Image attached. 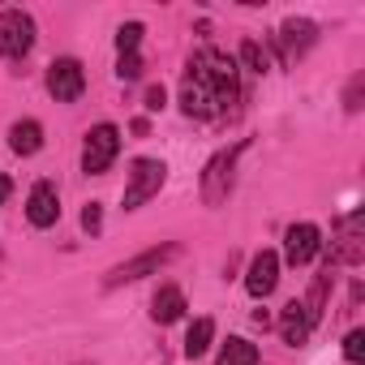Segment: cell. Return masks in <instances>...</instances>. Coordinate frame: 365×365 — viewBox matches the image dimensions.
Masks as SVG:
<instances>
[{
    "mask_svg": "<svg viewBox=\"0 0 365 365\" xmlns=\"http://www.w3.org/2000/svg\"><path fill=\"white\" fill-rule=\"evenodd\" d=\"M237 99H241L237 61L220 48L194 52L185 65V78H180V112L194 120H220L224 112H232Z\"/></svg>",
    "mask_w": 365,
    "mask_h": 365,
    "instance_id": "1",
    "label": "cell"
},
{
    "mask_svg": "<svg viewBox=\"0 0 365 365\" xmlns=\"http://www.w3.org/2000/svg\"><path fill=\"white\" fill-rule=\"evenodd\" d=\"M241 150H245V142H237V146L220 150V155L207 163V172H202V202H207V207L228 202V194H232V172H237Z\"/></svg>",
    "mask_w": 365,
    "mask_h": 365,
    "instance_id": "2",
    "label": "cell"
},
{
    "mask_svg": "<svg viewBox=\"0 0 365 365\" xmlns=\"http://www.w3.org/2000/svg\"><path fill=\"white\" fill-rule=\"evenodd\" d=\"M168 180V168L159 159H133L129 168V185H125V211H138L142 202H150Z\"/></svg>",
    "mask_w": 365,
    "mask_h": 365,
    "instance_id": "3",
    "label": "cell"
},
{
    "mask_svg": "<svg viewBox=\"0 0 365 365\" xmlns=\"http://www.w3.org/2000/svg\"><path fill=\"white\" fill-rule=\"evenodd\" d=\"M120 155V129L116 125H95L86 133V146H82V172L86 176H99L112 168V159Z\"/></svg>",
    "mask_w": 365,
    "mask_h": 365,
    "instance_id": "4",
    "label": "cell"
},
{
    "mask_svg": "<svg viewBox=\"0 0 365 365\" xmlns=\"http://www.w3.org/2000/svg\"><path fill=\"white\" fill-rule=\"evenodd\" d=\"M31 48H35V22L22 9H5L0 14V56L22 61Z\"/></svg>",
    "mask_w": 365,
    "mask_h": 365,
    "instance_id": "5",
    "label": "cell"
},
{
    "mask_svg": "<svg viewBox=\"0 0 365 365\" xmlns=\"http://www.w3.org/2000/svg\"><path fill=\"white\" fill-rule=\"evenodd\" d=\"M180 250L176 245H159V250H146V254H138V258H129V262H120V267H112L108 271V279H103V288H120V284H133V279H142V275H155L163 262H172Z\"/></svg>",
    "mask_w": 365,
    "mask_h": 365,
    "instance_id": "6",
    "label": "cell"
},
{
    "mask_svg": "<svg viewBox=\"0 0 365 365\" xmlns=\"http://www.w3.org/2000/svg\"><path fill=\"white\" fill-rule=\"evenodd\" d=\"M314 43H318V26H314L309 18H288V22H279V31H275V48H279V61H284V65L301 61Z\"/></svg>",
    "mask_w": 365,
    "mask_h": 365,
    "instance_id": "7",
    "label": "cell"
},
{
    "mask_svg": "<svg viewBox=\"0 0 365 365\" xmlns=\"http://www.w3.org/2000/svg\"><path fill=\"white\" fill-rule=\"evenodd\" d=\"M327 262H361V211H348L335 220V232H331V250H327Z\"/></svg>",
    "mask_w": 365,
    "mask_h": 365,
    "instance_id": "8",
    "label": "cell"
},
{
    "mask_svg": "<svg viewBox=\"0 0 365 365\" xmlns=\"http://www.w3.org/2000/svg\"><path fill=\"white\" fill-rule=\"evenodd\" d=\"M48 91H52L56 103H73V99L86 91V73H82V65H78L73 56L52 61V65H48Z\"/></svg>",
    "mask_w": 365,
    "mask_h": 365,
    "instance_id": "9",
    "label": "cell"
},
{
    "mask_svg": "<svg viewBox=\"0 0 365 365\" xmlns=\"http://www.w3.org/2000/svg\"><path fill=\"white\" fill-rule=\"evenodd\" d=\"M275 284H279V254H275V250H262V254H254V262H250V275H245V288H250V297H254V301H262V297H271V292H275Z\"/></svg>",
    "mask_w": 365,
    "mask_h": 365,
    "instance_id": "10",
    "label": "cell"
},
{
    "mask_svg": "<svg viewBox=\"0 0 365 365\" xmlns=\"http://www.w3.org/2000/svg\"><path fill=\"white\" fill-rule=\"evenodd\" d=\"M318 250H322V232H318L314 224H292V228L284 232V258H288L292 267H305Z\"/></svg>",
    "mask_w": 365,
    "mask_h": 365,
    "instance_id": "11",
    "label": "cell"
},
{
    "mask_svg": "<svg viewBox=\"0 0 365 365\" xmlns=\"http://www.w3.org/2000/svg\"><path fill=\"white\" fill-rule=\"evenodd\" d=\"M26 220H31L35 228H52V224L61 220V198H56V185H52V180H39V185L31 190V198H26Z\"/></svg>",
    "mask_w": 365,
    "mask_h": 365,
    "instance_id": "12",
    "label": "cell"
},
{
    "mask_svg": "<svg viewBox=\"0 0 365 365\" xmlns=\"http://www.w3.org/2000/svg\"><path fill=\"white\" fill-rule=\"evenodd\" d=\"M309 331H314V318H309V309L301 305V301H288L284 305V314H279V335H284V344H305L309 339Z\"/></svg>",
    "mask_w": 365,
    "mask_h": 365,
    "instance_id": "13",
    "label": "cell"
},
{
    "mask_svg": "<svg viewBox=\"0 0 365 365\" xmlns=\"http://www.w3.org/2000/svg\"><path fill=\"white\" fill-rule=\"evenodd\" d=\"M180 314H185V292H180L176 284H163V288L155 292V301H150V318L168 327V322H176Z\"/></svg>",
    "mask_w": 365,
    "mask_h": 365,
    "instance_id": "14",
    "label": "cell"
},
{
    "mask_svg": "<svg viewBox=\"0 0 365 365\" xmlns=\"http://www.w3.org/2000/svg\"><path fill=\"white\" fill-rule=\"evenodd\" d=\"M9 146H14L18 155H35V150L43 146V125H39V120H18V125L9 129Z\"/></svg>",
    "mask_w": 365,
    "mask_h": 365,
    "instance_id": "15",
    "label": "cell"
},
{
    "mask_svg": "<svg viewBox=\"0 0 365 365\" xmlns=\"http://www.w3.org/2000/svg\"><path fill=\"white\" fill-rule=\"evenodd\" d=\"M215 365H258V344L250 339H228L220 348V361Z\"/></svg>",
    "mask_w": 365,
    "mask_h": 365,
    "instance_id": "16",
    "label": "cell"
},
{
    "mask_svg": "<svg viewBox=\"0 0 365 365\" xmlns=\"http://www.w3.org/2000/svg\"><path fill=\"white\" fill-rule=\"evenodd\" d=\"M211 339H215V322H211V318H198V322L190 327V335H185V356H190V361L202 356V352L211 348Z\"/></svg>",
    "mask_w": 365,
    "mask_h": 365,
    "instance_id": "17",
    "label": "cell"
},
{
    "mask_svg": "<svg viewBox=\"0 0 365 365\" xmlns=\"http://www.w3.org/2000/svg\"><path fill=\"white\" fill-rule=\"evenodd\" d=\"M142 35H146V26H142V22H125V26L116 31V52H120V56H133V52H138V43H142Z\"/></svg>",
    "mask_w": 365,
    "mask_h": 365,
    "instance_id": "18",
    "label": "cell"
},
{
    "mask_svg": "<svg viewBox=\"0 0 365 365\" xmlns=\"http://www.w3.org/2000/svg\"><path fill=\"white\" fill-rule=\"evenodd\" d=\"M344 361H352V365L365 361V331H361V327H352V331L344 335Z\"/></svg>",
    "mask_w": 365,
    "mask_h": 365,
    "instance_id": "19",
    "label": "cell"
},
{
    "mask_svg": "<svg viewBox=\"0 0 365 365\" xmlns=\"http://www.w3.org/2000/svg\"><path fill=\"white\" fill-rule=\"evenodd\" d=\"M241 61H245V65H250L254 73H267V69H271V61H267V52H262V48L254 43V39H245V43H241Z\"/></svg>",
    "mask_w": 365,
    "mask_h": 365,
    "instance_id": "20",
    "label": "cell"
},
{
    "mask_svg": "<svg viewBox=\"0 0 365 365\" xmlns=\"http://www.w3.org/2000/svg\"><path fill=\"white\" fill-rule=\"evenodd\" d=\"M142 69H146V65H142V56H138V52L116 61V78H120V82H138V78H142Z\"/></svg>",
    "mask_w": 365,
    "mask_h": 365,
    "instance_id": "21",
    "label": "cell"
},
{
    "mask_svg": "<svg viewBox=\"0 0 365 365\" xmlns=\"http://www.w3.org/2000/svg\"><path fill=\"white\" fill-rule=\"evenodd\" d=\"M361 91H365V73H356V78L348 82V95H344V108H348V112H361Z\"/></svg>",
    "mask_w": 365,
    "mask_h": 365,
    "instance_id": "22",
    "label": "cell"
},
{
    "mask_svg": "<svg viewBox=\"0 0 365 365\" xmlns=\"http://www.w3.org/2000/svg\"><path fill=\"white\" fill-rule=\"evenodd\" d=\"M82 228H86V232H99V228H103V211H99V202H86V211H82Z\"/></svg>",
    "mask_w": 365,
    "mask_h": 365,
    "instance_id": "23",
    "label": "cell"
},
{
    "mask_svg": "<svg viewBox=\"0 0 365 365\" xmlns=\"http://www.w3.org/2000/svg\"><path fill=\"white\" fill-rule=\"evenodd\" d=\"M163 99H168V95H163V86H150V91H146V108H150V112H159V108H163Z\"/></svg>",
    "mask_w": 365,
    "mask_h": 365,
    "instance_id": "24",
    "label": "cell"
},
{
    "mask_svg": "<svg viewBox=\"0 0 365 365\" xmlns=\"http://www.w3.org/2000/svg\"><path fill=\"white\" fill-rule=\"evenodd\" d=\"M9 194H14V180H9V176H0V202H5Z\"/></svg>",
    "mask_w": 365,
    "mask_h": 365,
    "instance_id": "25",
    "label": "cell"
}]
</instances>
